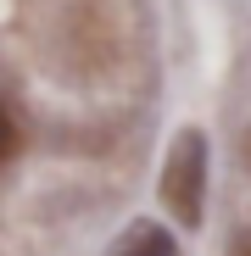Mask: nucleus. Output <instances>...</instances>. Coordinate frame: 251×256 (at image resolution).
<instances>
[{
  "label": "nucleus",
  "mask_w": 251,
  "mask_h": 256,
  "mask_svg": "<svg viewBox=\"0 0 251 256\" xmlns=\"http://www.w3.org/2000/svg\"><path fill=\"white\" fill-rule=\"evenodd\" d=\"M117 256H173V234L156 228V223H140L129 240H123V250H117Z\"/></svg>",
  "instance_id": "2"
},
{
  "label": "nucleus",
  "mask_w": 251,
  "mask_h": 256,
  "mask_svg": "<svg viewBox=\"0 0 251 256\" xmlns=\"http://www.w3.org/2000/svg\"><path fill=\"white\" fill-rule=\"evenodd\" d=\"M162 206L179 218V228H195L201 223V206H206V134H201V128H179L173 145H167Z\"/></svg>",
  "instance_id": "1"
}]
</instances>
